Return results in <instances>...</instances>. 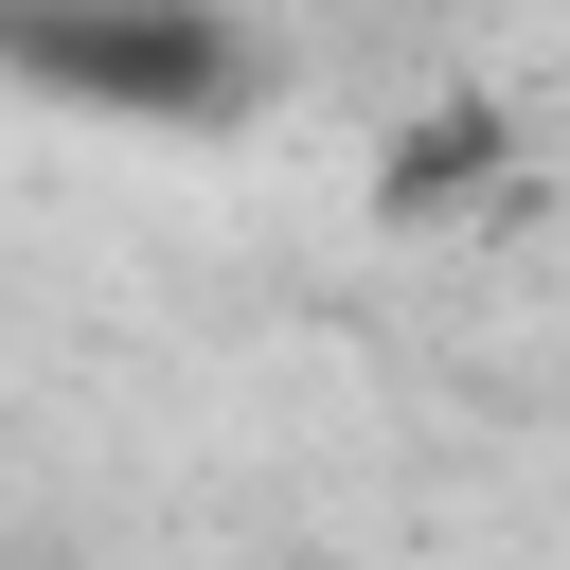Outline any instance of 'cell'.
<instances>
[{"label":"cell","mask_w":570,"mask_h":570,"mask_svg":"<svg viewBox=\"0 0 570 570\" xmlns=\"http://www.w3.org/2000/svg\"><path fill=\"white\" fill-rule=\"evenodd\" d=\"M0 71L107 125H214L249 71L214 36V0H0Z\"/></svg>","instance_id":"obj_1"}]
</instances>
